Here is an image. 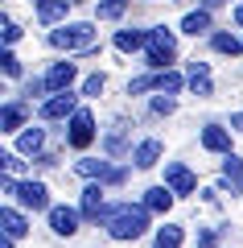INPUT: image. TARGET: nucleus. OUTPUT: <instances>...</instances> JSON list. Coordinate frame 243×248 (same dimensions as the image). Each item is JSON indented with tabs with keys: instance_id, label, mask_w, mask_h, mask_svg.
I'll use <instances>...</instances> for the list:
<instances>
[{
	"instance_id": "obj_1",
	"label": "nucleus",
	"mask_w": 243,
	"mask_h": 248,
	"mask_svg": "<svg viewBox=\"0 0 243 248\" xmlns=\"http://www.w3.org/2000/svg\"><path fill=\"white\" fill-rule=\"evenodd\" d=\"M148 215H153V211H148L144 203H140V207H132V203H112L99 223H103V232H107L112 240H140V236L148 232Z\"/></svg>"
},
{
	"instance_id": "obj_2",
	"label": "nucleus",
	"mask_w": 243,
	"mask_h": 248,
	"mask_svg": "<svg viewBox=\"0 0 243 248\" xmlns=\"http://www.w3.org/2000/svg\"><path fill=\"white\" fill-rule=\"evenodd\" d=\"M50 46L54 50H66V54H74V50H83V54H95L99 46H95V25H87V21H62L58 29H50Z\"/></svg>"
},
{
	"instance_id": "obj_3",
	"label": "nucleus",
	"mask_w": 243,
	"mask_h": 248,
	"mask_svg": "<svg viewBox=\"0 0 243 248\" xmlns=\"http://www.w3.org/2000/svg\"><path fill=\"white\" fill-rule=\"evenodd\" d=\"M173 54H177V37L169 33L165 25H157V29H148L144 62H148V66H153V71H165L169 62H173Z\"/></svg>"
},
{
	"instance_id": "obj_4",
	"label": "nucleus",
	"mask_w": 243,
	"mask_h": 248,
	"mask_svg": "<svg viewBox=\"0 0 243 248\" xmlns=\"http://www.w3.org/2000/svg\"><path fill=\"white\" fill-rule=\"evenodd\" d=\"M17 199L21 207H25V211H50V186L42 182V178H25V182H17Z\"/></svg>"
},
{
	"instance_id": "obj_5",
	"label": "nucleus",
	"mask_w": 243,
	"mask_h": 248,
	"mask_svg": "<svg viewBox=\"0 0 243 248\" xmlns=\"http://www.w3.org/2000/svg\"><path fill=\"white\" fill-rule=\"evenodd\" d=\"M91 141H95V116H91L87 108H78V112L70 116V124H66V145L70 149H87Z\"/></svg>"
},
{
	"instance_id": "obj_6",
	"label": "nucleus",
	"mask_w": 243,
	"mask_h": 248,
	"mask_svg": "<svg viewBox=\"0 0 243 248\" xmlns=\"http://www.w3.org/2000/svg\"><path fill=\"white\" fill-rule=\"evenodd\" d=\"M165 186L173 190L177 199H186V195L198 190V178H194V170L182 166V161H165Z\"/></svg>"
},
{
	"instance_id": "obj_7",
	"label": "nucleus",
	"mask_w": 243,
	"mask_h": 248,
	"mask_svg": "<svg viewBox=\"0 0 243 248\" xmlns=\"http://www.w3.org/2000/svg\"><path fill=\"white\" fill-rule=\"evenodd\" d=\"M103 186L107 182H99V178H91L87 186H83V199H78V211H83V219H91V223H99L103 219Z\"/></svg>"
},
{
	"instance_id": "obj_8",
	"label": "nucleus",
	"mask_w": 243,
	"mask_h": 248,
	"mask_svg": "<svg viewBox=\"0 0 243 248\" xmlns=\"http://www.w3.org/2000/svg\"><path fill=\"white\" fill-rule=\"evenodd\" d=\"M78 112V95H70V91H54L50 99L42 104V120H70V116Z\"/></svg>"
},
{
	"instance_id": "obj_9",
	"label": "nucleus",
	"mask_w": 243,
	"mask_h": 248,
	"mask_svg": "<svg viewBox=\"0 0 243 248\" xmlns=\"http://www.w3.org/2000/svg\"><path fill=\"white\" fill-rule=\"evenodd\" d=\"M50 232L54 236H74L78 223H83V211H74V207H50Z\"/></svg>"
},
{
	"instance_id": "obj_10",
	"label": "nucleus",
	"mask_w": 243,
	"mask_h": 248,
	"mask_svg": "<svg viewBox=\"0 0 243 248\" xmlns=\"http://www.w3.org/2000/svg\"><path fill=\"white\" fill-rule=\"evenodd\" d=\"M218 186L231 190V195H243V157L223 153V178H218Z\"/></svg>"
},
{
	"instance_id": "obj_11",
	"label": "nucleus",
	"mask_w": 243,
	"mask_h": 248,
	"mask_svg": "<svg viewBox=\"0 0 243 248\" xmlns=\"http://www.w3.org/2000/svg\"><path fill=\"white\" fill-rule=\"evenodd\" d=\"M202 149L206 153H231V128H223V124H206L198 133Z\"/></svg>"
},
{
	"instance_id": "obj_12",
	"label": "nucleus",
	"mask_w": 243,
	"mask_h": 248,
	"mask_svg": "<svg viewBox=\"0 0 243 248\" xmlns=\"http://www.w3.org/2000/svg\"><path fill=\"white\" fill-rule=\"evenodd\" d=\"M161 153H165V145L157 141V137H148V141H140L136 149H132V161H136V170H153L157 161H161Z\"/></svg>"
},
{
	"instance_id": "obj_13",
	"label": "nucleus",
	"mask_w": 243,
	"mask_h": 248,
	"mask_svg": "<svg viewBox=\"0 0 243 248\" xmlns=\"http://www.w3.org/2000/svg\"><path fill=\"white\" fill-rule=\"evenodd\" d=\"M78 79L74 62H54L50 71H45V83H50V91H70V83Z\"/></svg>"
},
{
	"instance_id": "obj_14",
	"label": "nucleus",
	"mask_w": 243,
	"mask_h": 248,
	"mask_svg": "<svg viewBox=\"0 0 243 248\" xmlns=\"http://www.w3.org/2000/svg\"><path fill=\"white\" fill-rule=\"evenodd\" d=\"M25 124V99H9L0 108V133H17Z\"/></svg>"
},
{
	"instance_id": "obj_15",
	"label": "nucleus",
	"mask_w": 243,
	"mask_h": 248,
	"mask_svg": "<svg viewBox=\"0 0 243 248\" xmlns=\"http://www.w3.org/2000/svg\"><path fill=\"white\" fill-rule=\"evenodd\" d=\"M17 153H25V157H42V153H45V128H25V133L17 137Z\"/></svg>"
},
{
	"instance_id": "obj_16",
	"label": "nucleus",
	"mask_w": 243,
	"mask_h": 248,
	"mask_svg": "<svg viewBox=\"0 0 243 248\" xmlns=\"http://www.w3.org/2000/svg\"><path fill=\"white\" fill-rule=\"evenodd\" d=\"M173 190H169V186H148V190H144V207H148V211H153V215H165L169 211V207H173Z\"/></svg>"
},
{
	"instance_id": "obj_17",
	"label": "nucleus",
	"mask_w": 243,
	"mask_h": 248,
	"mask_svg": "<svg viewBox=\"0 0 243 248\" xmlns=\"http://www.w3.org/2000/svg\"><path fill=\"white\" fill-rule=\"evenodd\" d=\"M0 228H4V236L21 240V236L29 232V219H25V215L17 211V207H4V211H0Z\"/></svg>"
},
{
	"instance_id": "obj_18",
	"label": "nucleus",
	"mask_w": 243,
	"mask_h": 248,
	"mask_svg": "<svg viewBox=\"0 0 243 248\" xmlns=\"http://www.w3.org/2000/svg\"><path fill=\"white\" fill-rule=\"evenodd\" d=\"M144 46H148V29H120L115 33V50H124V54H136Z\"/></svg>"
},
{
	"instance_id": "obj_19",
	"label": "nucleus",
	"mask_w": 243,
	"mask_h": 248,
	"mask_svg": "<svg viewBox=\"0 0 243 248\" xmlns=\"http://www.w3.org/2000/svg\"><path fill=\"white\" fill-rule=\"evenodd\" d=\"M182 240H186V228H182V223H165V228H157L153 248H182Z\"/></svg>"
},
{
	"instance_id": "obj_20",
	"label": "nucleus",
	"mask_w": 243,
	"mask_h": 248,
	"mask_svg": "<svg viewBox=\"0 0 243 248\" xmlns=\"http://www.w3.org/2000/svg\"><path fill=\"white\" fill-rule=\"evenodd\" d=\"M66 9H70V0H42L37 17H42V25H58V21H66Z\"/></svg>"
},
{
	"instance_id": "obj_21",
	"label": "nucleus",
	"mask_w": 243,
	"mask_h": 248,
	"mask_svg": "<svg viewBox=\"0 0 243 248\" xmlns=\"http://www.w3.org/2000/svg\"><path fill=\"white\" fill-rule=\"evenodd\" d=\"M107 170H112V166H107V161H99V157H78V161H74V174H83L87 182H91V178H99V182H103Z\"/></svg>"
},
{
	"instance_id": "obj_22",
	"label": "nucleus",
	"mask_w": 243,
	"mask_h": 248,
	"mask_svg": "<svg viewBox=\"0 0 243 248\" xmlns=\"http://www.w3.org/2000/svg\"><path fill=\"white\" fill-rule=\"evenodd\" d=\"M206 29H210V13H206V9H198V13H186V21H182V33L202 37Z\"/></svg>"
},
{
	"instance_id": "obj_23",
	"label": "nucleus",
	"mask_w": 243,
	"mask_h": 248,
	"mask_svg": "<svg viewBox=\"0 0 243 248\" xmlns=\"http://www.w3.org/2000/svg\"><path fill=\"white\" fill-rule=\"evenodd\" d=\"M186 83H190V79H182V75L169 71V66H165V71H157V91H165V95H177Z\"/></svg>"
},
{
	"instance_id": "obj_24",
	"label": "nucleus",
	"mask_w": 243,
	"mask_h": 248,
	"mask_svg": "<svg viewBox=\"0 0 243 248\" xmlns=\"http://www.w3.org/2000/svg\"><path fill=\"white\" fill-rule=\"evenodd\" d=\"M124 13H128V0H99L95 4L99 21H115V17H124Z\"/></svg>"
},
{
	"instance_id": "obj_25",
	"label": "nucleus",
	"mask_w": 243,
	"mask_h": 248,
	"mask_svg": "<svg viewBox=\"0 0 243 248\" xmlns=\"http://www.w3.org/2000/svg\"><path fill=\"white\" fill-rule=\"evenodd\" d=\"M210 46H214L218 54H231V58H235V54H243V42L235 33H214V37H210Z\"/></svg>"
},
{
	"instance_id": "obj_26",
	"label": "nucleus",
	"mask_w": 243,
	"mask_h": 248,
	"mask_svg": "<svg viewBox=\"0 0 243 248\" xmlns=\"http://www.w3.org/2000/svg\"><path fill=\"white\" fill-rule=\"evenodd\" d=\"M103 149L112 153V157H120V153L128 149V137H124V124H115L112 133H107V141H103Z\"/></svg>"
},
{
	"instance_id": "obj_27",
	"label": "nucleus",
	"mask_w": 243,
	"mask_h": 248,
	"mask_svg": "<svg viewBox=\"0 0 243 248\" xmlns=\"http://www.w3.org/2000/svg\"><path fill=\"white\" fill-rule=\"evenodd\" d=\"M190 91H194L198 99H206L210 91H214V87H210V75H190Z\"/></svg>"
},
{
	"instance_id": "obj_28",
	"label": "nucleus",
	"mask_w": 243,
	"mask_h": 248,
	"mask_svg": "<svg viewBox=\"0 0 243 248\" xmlns=\"http://www.w3.org/2000/svg\"><path fill=\"white\" fill-rule=\"evenodd\" d=\"M0 66H4V75H9V79H21V62H17V54H13V50L0 54Z\"/></svg>"
},
{
	"instance_id": "obj_29",
	"label": "nucleus",
	"mask_w": 243,
	"mask_h": 248,
	"mask_svg": "<svg viewBox=\"0 0 243 248\" xmlns=\"http://www.w3.org/2000/svg\"><path fill=\"white\" fill-rule=\"evenodd\" d=\"M103 87H107V79H103V75H91V79H83V95H91V99H95V95H103Z\"/></svg>"
},
{
	"instance_id": "obj_30",
	"label": "nucleus",
	"mask_w": 243,
	"mask_h": 248,
	"mask_svg": "<svg viewBox=\"0 0 243 248\" xmlns=\"http://www.w3.org/2000/svg\"><path fill=\"white\" fill-rule=\"evenodd\" d=\"M153 87H157V75H140L128 83V95H140V91H153Z\"/></svg>"
},
{
	"instance_id": "obj_31",
	"label": "nucleus",
	"mask_w": 243,
	"mask_h": 248,
	"mask_svg": "<svg viewBox=\"0 0 243 248\" xmlns=\"http://www.w3.org/2000/svg\"><path fill=\"white\" fill-rule=\"evenodd\" d=\"M42 91H50V83H45V79H29L25 87H21V95H25V99H37Z\"/></svg>"
},
{
	"instance_id": "obj_32",
	"label": "nucleus",
	"mask_w": 243,
	"mask_h": 248,
	"mask_svg": "<svg viewBox=\"0 0 243 248\" xmlns=\"http://www.w3.org/2000/svg\"><path fill=\"white\" fill-rule=\"evenodd\" d=\"M218 232L223 228H202L198 232V248H218Z\"/></svg>"
},
{
	"instance_id": "obj_33",
	"label": "nucleus",
	"mask_w": 243,
	"mask_h": 248,
	"mask_svg": "<svg viewBox=\"0 0 243 248\" xmlns=\"http://www.w3.org/2000/svg\"><path fill=\"white\" fill-rule=\"evenodd\" d=\"M21 157H25V153H4V157H0V166L9 170V174H21V170H25V161H21Z\"/></svg>"
},
{
	"instance_id": "obj_34",
	"label": "nucleus",
	"mask_w": 243,
	"mask_h": 248,
	"mask_svg": "<svg viewBox=\"0 0 243 248\" xmlns=\"http://www.w3.org/2000/svg\"><path fill=\"white\" fill-rule=\"evenodd\" d=\"M173 108H177V104H173V95H165V91H161V95L153 99V112H157V116H169Z\"/></svg>"
},
{
	"instance_id": "obj_35",
	"label": "nucleus",
	"mask_w": 243,
	"mask_h": 248,
	"mask_svg": "<svg viewBox=\"0 0 243 248\" xmlns=\"http://www.w3.org/2000/svg\"><path fill=\"white\" fill-rule=\"evenodd\" d=\"M21 37V25H13V21H4V46H13Z\"/></svg>"
},
{
	"instance_id": "obj_36",
	"label": "nucleus",
	"mask_w": 243,
	"mask_h": 248,
	"mask_svg": "<svg viewBox=\"0 0 243 248\" xmlns=\"http://www.w3.org/2000/svg\"><path fill=\"white\" fill-rule=\"evenodd\" d=\"M186 71H190V75H210V66H206V62H198V58H194L190 66H186Z\"/></svg>"
},
{
	"instance_id": "obj_37",
	"label": "nucleus",
	"mask_w": 243,
	"mask_h": 248,
	"mask_svg": "<svg viewBox=\"0 0 243 248\" xmlns=\"http://www.w3.org/2000/svg\"><path fill=\"white\" fill-rule=\"evenodd\" d=\"M231 133H243V112H235V116H231Z\"/></svg>"
},
{
	"instance_id": "obj_38",
	"label": "nucleus",
	"mask_w": 243,
	"mask_h": 248,
	"mask_svg": "<svg viewBox=\"0 0 243 248\" xmlns=\"http://www.w3.org/2000/svg\"><path fill=\"white\" fill-rule=\"evenodd\" d=\"M235 25L243 29V4H235Z\"/></svg>"
},
{
	"instance_id": "obj_39",
	"label": "nucleus",
	"mask_w": 243,
	"mask_h": 248,
	"mask_svg": "<svg viewBox=\"0 0 243 248\" xmlns=\"http://www.w3.org/2000/svg\"><path fill=\"white\" fill-rule=\"evenodd\" d=\"M210 4H218V0H206V9H210Z\"/></svg>"
},
{
	"instance_id": "obj_40",
	"label": "nucleus",
	"mask_w": 243,
	"mask_h": 248,
	"mask_svg": "<svg viewBox=\"0 0 243 248\" xmlns=\"http://www.w3.org/2000/svg\"><path fill=\"white\" fill-rule=\"evenodd\" d=\"M70 4H83V0H70Z\"/></svg>"
},
{
	"instance_id": "obj_41",
	"label": "nucleus",
	"mask_w": 243,
	"mask_h": 248,
	"mask_svg": "<svg viewBox=\"0 0 243 248\" xmlns=\"http://www.w3.org/2000/svg\"><path fill=\"white\" fill-rule=\"evenodd\" d=\"M33 4H42V0H33Z\"/></svg>"
}]
</instances>
